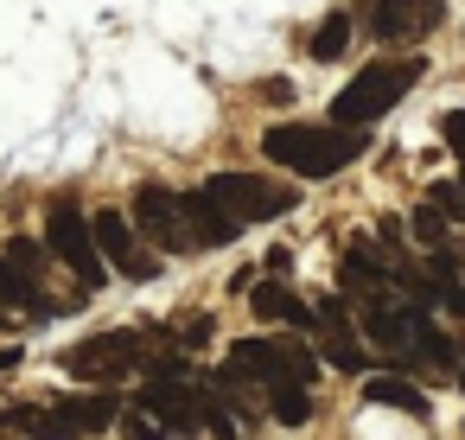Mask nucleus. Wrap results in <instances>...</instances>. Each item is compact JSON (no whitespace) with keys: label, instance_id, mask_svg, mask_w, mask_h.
Instances as JSON below:
<instances>
[{"label":"nucleus","instance_id":"f257e3e1","mask_svg":"<svg viewBox=\"0 0 465 440\" xmlns=\"http://www.w3.org/2000/svg\"><path fill=\"white\" fill-rule=\"evenodd\" d=\"M262 154L300 179H331L363 154V128H338V122H274L262 135Z\"/></svg>","mask_w":465,"mask_h":440},{"label":"nucleus","instance_id":"f03ea898","mask_svg":"<svg viewBox=\"0 0 465 440\" xmlns=\"http://www.w3.org/2000/svg\"><path fill=\"white\" fill-rule=\"evenodd\" d=\"M414 84H420V65H370V71H357V77L331 96V122H338V128H363V122L389 115Z\"/></svg>","mask_w":465,"mask_h":440},{"label":"nucleus","instance_id":"7ed1b4c3","mask_svg":"<svg viewBox=\"0 0 465 440\" xmlns=\"http://www.w3.org/2000/svg\"><path fill=\"white\" fill-rule=\"evenodd\" d=\"M122 415V402L109 389H90V395H64L52 408H14V421L33 434V440H84L96 427H109Z\"/></svg>","mask_w":465,"mask_h":440},{"label":"nucleus","instance_id":"20e7f679","mask_svg":"<svg viewBox=\"0 0 465 440\" xmlns=\"http://www.w3.org/2000/svg\"><path fill=\"white\" fill-rule=\"evenodd\" d=\"M204 192L249 230V224H268V217H281V211H293L300 205V192L293 185H274V179H255V173H211L204 179Z\"/></svg>","mask_w":465,"mask_h":440},{"label":"nucleus","instance_id":"39448f33","mask_svg":"<svg viewBox=\"0 0 465 440\" xmlns=\"http://www.w3.org/2000/svg\"><path fill=\"white\" fill-rule=\"evenodd\" d=\"M192 364L185 357H160L153 370H147V389H141V408L160 421V427H173V440H192L198 434V395H192Z\"/></svg>","mask_w":465,"mask_h":440},{"label":"nucleus","instance_id":"423d86ee","mask_svg":"<svg viewBox=\"0 0 465 440\" xmlns=\"http://www.w3.org/2000/svg\"><path fill=\"white\" fill-rule=\"evenodd\" d=\"M45 249H52V255H58V262H64L84 287H103V281H109V275H103L109 262L96 255L90 217H84L77 205H52V217H45Z\"/></svg>","mask_w":465,"mask_h":440},{"label":"nucleus","instance_id":"0eeeda50","mask_svg":"<svg viewBox=\"0 0 465 440\" xmlns=\"http://www.w3.org/2000/svg\"><path fill=\"white\" fill-rule=\"evenodd\" d=\"M134 364H141V332H96V338L64 351V370L84 376V383H115Z\"/></svg>","mask_w":465,"mask_h":440},{"label":"nucleus","instance_id":"6e6552de","mask_svg":"<svg viewBox=\"0 0 465 440\" xmlns=\"http://www.w3.org/2000/svg\"><path fill=\"white\" fill-rule=\"evenodd\" d=\"M128 224H134V230H147V236H153L160 249H173V255H179V249H192V236H185V217H179V192H166V185H153V179L134 192V211H128Z\"/></svg>","mask_w":465,"mask_h":440},{"label":"nucleus","instance_id":"1a4fd4ad","mask_svg":"<svg viewBox=\"0 0 465 440\" xmlns=\"http://www.w3.org/2000/svg\"><path fill=\"white\" fill-rule=\"evenodd\" d=\"M90 236H96V255H103V262H115L128 281H153V275H160V262H153V255H141L134 224H128L122 211H96V217H90Z\"/></svg>","mask_w":465,"mask_h":440},{"label":"nucleus","instance_id":"9d476101","mask_svg":"<svg viewBox=\"0 0 465 440\" xmlns=\"http://www.w3.org/2000/svg\"><path fill=\"white\" fill-rule=\"evenodd\" d=\"M179 217L192 224V230H185V236H192V249H217V243H236V236H242V224H236V217L204 192V185L179 198Z\"/></svg>","mask_w":465,"mask_h":440},{"label":"nucleus","instance_id":"9b49d317","mask_svg":"<svg viewBox=\"0 0 465 440\" xmlns=\"http://www.w3.org/2000/svg\"><path fill=\"white\" fill-rule=\"evenodd\" d=\"M440 0H376V7H370V33L376 39H414V33H427V26H440Z\"/></svg>","mask_w":465,"mask_h":440},{"label":"nucleus","instance_id":"f8f14e48","mask_svg":"<svg viewBox=\"0 0 465 440\" xmlns=\"http://www.w3.org/2000/svg\"><path fill=\"white\" fill-rule=\"evenodd\" d=\"M249 313H255L262 325H300V332L312 325V306H306L300 294H287L274 275H268L262 287H249Z\"/></svg>","mask_w":465,"mask_h":440},{"label":"nucleus","instance_id":"ddd939ff","mask_svg":"<svg viewBox=\"0 0 465 440\" xmlns=\"http://www.w3.org/2000/svg\"><path fill=\"white\" fill-rule=\"evenodd\" d=\"M414 325H420V313H414V306H395L389 294H370V306H363V332H370L382 351H401Z\"/></svg>","mask_w":465,"mask_h":440},{"label":"nucleus","instance_id":"4468645a","mask_svg":"<svg viewBox=\"0 0 465 440\" xmlns=\"http://www.w3.org/2000/svg\"><path fill=\"white\" fill-rule=\"evenodd\" d=\"M338 281H344L351 294H382V287L395 281V268H389L370 243H351V249H344V262H338Z\"/></svg>","mask_w":465,"mask_h":440},{"label":"nucleus","instance_id":"2eb2a0df","mask_svg":"<svg viewBox=\"0 0 465 440\" xmlns=\"http://www.w3.org/2000/svg\"><path fill=\"white\" fill-rule=\"evenodd\" d=\"M363 402H370V408H401V415H420V408H427V395H420L408 376H370V383H363Z\"/></svg>","mask_w":465,"mask_h":440},{"label":"nucleus","instance_id":"dca6fc26","mask_svg":"<svg viewBox=\"0 0 465 440\" xmlns=\"http://www.w3.org/2000/svg\"><path fill=\"white\" fill-rule=\"evenodd\" d=\"M0 306H26V313H52V300L39 294V281L20 262H0Z\"/></svg>","mask_w":465,"mask_h":440},{"label":"nucleus","instance_id":"f3484780","mask_svg":"<svg viewBox=\"0 0 465 440\" xmlns=\"http://www.w3.org/2000/svg\"><path fill=\"white\" fill-rule=\"evenodd\" d=\"M268 408H274V421L300 427L312 415V395H306V383H268Z\"/></svg>","mask_w":465,"mask_h":440},{"label":"nucleus","instance_id":"a211bd4d","mask_svg":"<svg viewBox=\"0 0 465 440\" xmlns=\"http://www.w3.org/2000/svg\"><path fill=\"white\" fill-rule=\"evenodd\" d=\"M344 45H351V14H325L312 33V58L331 65V58H344Z\"/></svg>","mask_w":465,"mask_h":440},{"label":"nucleus","instance_id":"6ab92c4d","mask_svg":"<svg viewBox=\"0 0 465 440\" xmlns=\"http://www.w3.org/2000/svg\"><path fill=\"white\" fill-rule=\"evenodd\" d=\"M414 332H420V357H427V364H440V370H459V351H452V338H446V332H433L427 319H420Z\"/></svg>","mask_w":465,"mask_h":440},{"label":"nucleus","instance_id":"aec40b11","mask_svg":"<svg viewBox=\"0 0 465 440\" xmlns=\"http://www.w3.org/2000/svg\"><path fill=\"white\" fill-rule=\"evenodd\" d=\"M198 427L217 434V440H236V415H230L217 395H198Z\"/></svg>","mask_w":465,"mask_h":440},{"label":"nucleus","instance_id":"412c9836","mask_svg":"<svg viewBox=\"0 0 465 440\" xmlns=\"http://www.w3.org/2000/svg\"><path fill=\"white\" fill-rule=\"evenodd\" d=\"M408 224H414V236H420L427 249H440V243H446V211H440V205H420Z\"/></svg>","mask_w":465,"mask_h":440},{"label":"nucleus","instance_id":"4be33fe9","mask_svg":"<svg viewBox=\"0 0 465 440\" xmlns=\"http://www.w3.org/2000/svg\"><path fill=\"white\" fill-rule=\"evenodd\" d=\"M427 205H440V211H452V217H459V224H465V173H459V179H440V185H433V198H427Z\"/></svg>","mask_w":465,"mask_h":440},{"label":"nucleus","instance_id":"5701e85b","mask_svg":"<svg viewBox=\"0 0 465 440\" xmlns=\"http://www.w3.org/2000/svg\"><path fill=\"white\" fill-rule=\"evenodd\" d=\"M325 357H331L338 370H363V364H370V357L357 351V338H325Z\"/></svg>","mask_w":465,"mask_h":440},{"label":"nucleus","instance_id":"b1692460","mask_svg":"<svg viewBox=\"0 0 465 440\" xmlns=\"http://www.w3.org/2000/svg\"><path fill=\"white\" fill-rule=\"evenodd\" d=\"M122 434H128V440H166V427H160L147 408H141V415H128V421H122Z\"/></svg>","mask_w":465,"mask_h":440},{"label":"nucleus","instance_id":"393cba45","mask_svg":"<svg viewBox=\"0 0 465 440\" xmlns=\"http://www.w3.org/2000/svg\"><path fill=\"white\" fill-rule=\"evenodd\" d=\"M440 135H446V147L465 160V109H452V115H440Z\"/></svg>","mask_w":465,"mask_h":440},{"label":"nucleus","instance_id":"a878e982","mask_svg":"<svg viewBox=\"0 0 465 440\" xmlns=\"http://www.w3.org/2000/svg\"><path fill=\"white\" fill-rule=\"evenodd\" d=\"M7 262H20V268H26V275H33V268H39V262H45V249H39V243H26V236H20V243H14V249H7Z\"/></svg>","mask_w":465,"mask_h":440},{"label":"nucleus","instance_id":"bb28decb","mask_svg":"<svg viewBox=\"0 0 465 440\" xmlns=\"http://www.w3.org/2000/svg\"><path fill=\"white\" fill-rule=\"evenodd\" d=\"M211 325H217L211 313H198V319H185V345H192V351H204V345H211Z\"/></svg>","mask_w":465,"mask_h":440},{"label":"nucleus","instance_id":"cd10ccee","mask_svg":"<svg viewBox=\"0 0 465 440\" xmlns=\"http://www.w3.org/2000/svg\"><path fill=\"white\" fill-rule=\"evenodd\" d=\"M262 268H268V275H274V281H281V275H287V268H293V255H287V249H281V243H274V249H268V255H262Z\"/></svg>","mask_w":465,"mask_h":440},{"label":"nucleus","instance_id":"c85d7f7f","mask_svg":"<svg viewBox=\"0 0 465 440\" xmlns=\"http://www.w3.org/2000/svg\"><path fill=\"white\" fill-rule=\"evenodd\" d=\"M20 364V345H7V351H0V370H14Z\"/></svg>","mask_w":465,"mask_h":440},{"label":"nucleus","instance_id":"c756f323","mask_svg":"<svg viewBox=\"0 0 465 440\" xmlns=\"http://www.w3.org/2000/svg\"><path fill=\"white\" fill-rule=\"evenodd\" d=\"M459 389H465V364H459Z\"/></svg>","mask_w":465,"mask_h":440}]
</instances>
